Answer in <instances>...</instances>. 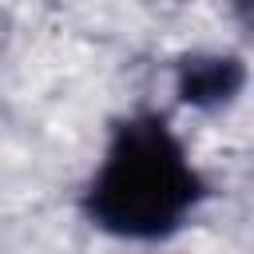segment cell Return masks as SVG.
Here are the masks:
<instances>
[{"mask_svg":"<svg viewBox=\"0 0 254 254\" xmlns=\"http://www.w3.org/2000/svg\"><path fill=\"white\" fill-rule=\"evenodd\" d=\"M246 83V67L238 56H190L179 64V95L194 107L230 103Z\"/></svg>","mask_w":254,"mask_h":254,"instance_id":"cell-2","label":"cell"},{"mask_svg":"<svg viewBox=\"0 0 254 254\" xmlns=\"http://www.w3.org/2000/svg\"><path fill=\"white\" fill-rule=\"evenodd\" d=\"M206 198V179L159 111H135L111 127L107 151L83 190L91 226L131 242H159L187 226Z\"/></svg>","mask_w":254,"mask_h":254,"instance_id":"cell-1","label":"cell"}]
</instances>
